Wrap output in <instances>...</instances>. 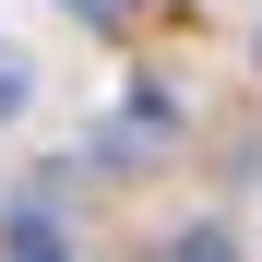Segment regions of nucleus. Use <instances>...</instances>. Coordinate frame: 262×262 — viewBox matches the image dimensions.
<instances>
[{
    "label": "nucleus",
    "mask_w": 262,
    "mask_h": 262,
    "mask_svg": "<svg viewBox=\"0 0 262 262\" xmlns=\"http://www.w3.org/2000/svg\"><path fill=\"white\" fill-rule=\"evenodd\" d=\"M12 262H60V214L48 203H12Z\"/></svg>",
    "instance_id": "obj_1"
},
{
    "label": "nucleus",
    "mask_w": 262,
    "mask_h": 262,
    "mask_svg": "<svg viewBox=\"0 0 262 262\" xmlns=\"http://www.w3.org/2000/svg\"><path fill=\"white\" fill-rule=\"evenodd\" d=\"M167 262H238V238H227V227H179V238H167Z\"/></svg>",
    "instance_id": "obj_2"
},
{
    "label": "nucleus",
    "mask_w": 262,
    "mask_h": 262,
    "mask_svg": "<svg viewBox=\"0 0 262 262\" xmlns=\"http://www.w3.org/2000/svg\"><path fill=\"white\" fill-rule=\"evenodd\" d=\"M60 12H72V24H119L131 0H60Z\"/></svg>",
    "instance_id": "obj_3"
},
{
    "label": "nucleus",
    "mask_w": 262,
    "mask_h": 262,
    "mask_svg": "<svg viewBox=\"0 0 262 262\" xmlns=\"http://www.w3.org/2000/svg\"><path fill=\"white\" fill-rule=\"evenodd\" d=\"M12 107H24V72H12V60H0V119H12Z\"/></svg>",
    "instance_id": "obj_4"
},
{
    "label": "nucleus",
    "mask_w": 262,
    "mask_h": 262,
    "mask_svg": "<svg viewBox=\"0 0 262 262\" xmlns=\"http://www.w3.org/2000/svg\"><path fill=\"white\" fill-rule=\"evenodd\" d=\"M250 167H262V155H250Z\"/></svg>",
    "instance_id": "obj_5"
}]
</instances>
